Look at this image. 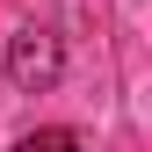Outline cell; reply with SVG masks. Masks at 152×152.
I'll use <instances>...</instances> for the list:
<instances>
[{
    "label": "cell",
    "instance_id": "cell-1",
    "mask_svg": "<svg viewBox=\"0 0 152 152\" xmlns=\"http://www.w3.org/2000/svg\"><path fill=\"white\" fill-rule=\"evenodd\" d=\"M58 72H65V51H58L51 29H15L7 36V80L22 87V94H51Z\"/></svg>",
    "mask_w": 152,
    "mask_h": 152
},
{
    "label": "cell",
    "instance_id": "cell-2",
    "mask_svg": "<svg viewBox=\"0 0 152 152\" xmlns=\"http://www.w3.org/2000/svg\"><path fill=\"white\" fill-rule=\"evenodd\" d=\"M22 152H87L80 130H36V138H22Z\"/></svg>",
    "mask_w": 152,
    "mask_h": 152
}]
</instances>
